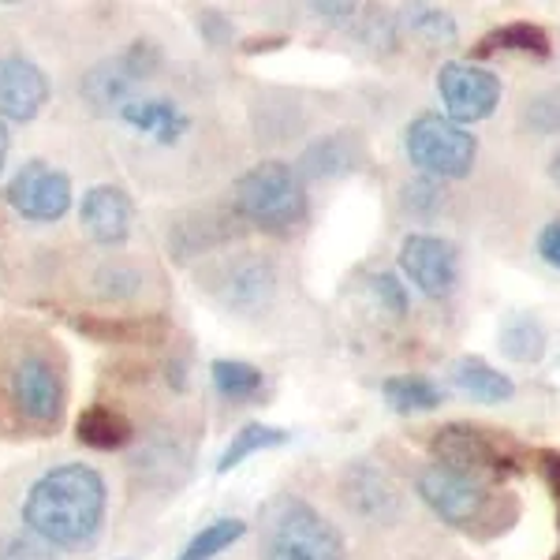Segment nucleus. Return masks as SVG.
Wrapping results in <instances>:
<instances>
[{"instance_id":"obj_27","label":"nucleus","mask_w":560,"mask_h":560,"mask_svg":"<svg viewBox=\"0 0 560 560\" xmlns=\"http://www.w3.org/2000/svg\"><path fill=\"white\" fill-rule=\"evenodd\" d=\"M366 490L359 482H351L348 478V504H363V497H370V504H366V516H393L396 512V493H393V486L385 482L377 471H370L366 467Z\"/></svg>"},{"instance_id":"obj_23","label":"nucleus","mask_w":560,"mask_h":560,"mask_svg":"<svg viewBox=\"0 0 560 560\" xmlns=\"http://www.w3.org/2000/svg\"><path fill=\"white\" fill-rule=\"evenodd\" d=\"M400 23L408 26L415 38H422L427 45H456L459 42V26L445 8L433 4H408L400 12Z\"/></svg>"},{"instance_id":"obj_5","label":"nucleus","mask_w":560,"mask_h":560,"mask_svg":"<svg viewBox=\"0 0 560 560\" xmlns=\"http://www.w3.org/2000/svg\"><path fill=\"white\" fill-rule=\"evenodd\" d=\"M404 150L411 165L430 179H464L475 168L478 139L445 113L415 116L404 131Z\"/></svg>"},{"instance_id":"obj_11","label":"nucleus","mask_w":560,"mask_h":560,"mask_svg":"<svg viewBox=\"0 0 560 560\" xmlns=\"http://www.w3.org/2000/svg\"><path fill=\"white\" fill-rule=\"evenodd\" d=\"M400 266L411 284L430 300H445L459 280L456 247L441 236H430V232H411L400 243Z\"/></svg>"},{"instance_id":"obj_21","label":"nucleus","mask_w":560,"mask_h":560,"mask_svg":"<svg viewBox=\"0 0 560 560\" xmlns=\"http://www.w3.org/2000/svg\"><path fill=\"white\" fill-rule=\"evenodd\" d=\"M210 377L217 385V393L224 400H236V404H247L266 388V374L258 366L243 363V359H213L210 363Z\"/></svg>"},{"instance_id":"obj_36","label":"nucleus","mask_w":560,"mask_h":560,"mask_svg":"<svg viewBox=\"0 0 560 560\" xmlns=\"http://www.w3.org/2000/svg\"><path fill=\"white\" fill-rule=\"evenodd\" d=\"M549 179H553V184L560 187V150L553 153V161H549Z\"/></svg>"},{"instance_id":"obj_24","label":"nucleus","mask_w":560,"mask_h":560,"mask_svg":"<svg viewBox=\"0 0 560 560\" xmlns=\"http://www.w3.org/2000/svg\"><path fill=\"white\" fill-rule=\"evenodd\" d=\"M247 535V523L236 520V516H224V520H213L206 523L198 535L187 541L184 553H179V560H213L217 553H224L229 546H236V541Z\"/></svg>"},{"instance_id":"obj_3","label":"nucleus","mask_w":560,"mask_h":560,"mask_svg":"<svg viewBox=\"0 0 560 560\" xmlns=\"http://www.w3.org/2000/svg\"><path fill=\"white\" fill-rule=\"evenodd\" d=\"M0 385H4L8 408L20 415V422H26V427L52 430L60 422V415H65V370H60L49 348L23 345L8 351L4 366H0Z\"/></svg>"},{"instance_id":"obj_19","label":"nucleus","mask_w":560,"mask_h":560,"mask_svg":"<svg viewBox=\"0 0 560 560\" xmlns=\"http://www.w3.org/2000/svg\"><path fill=\"white\" fill-rule=\"evenodd\" d=\"M292 441V433L280 427H266V422H247L240 433H232V441L224 445L221 459H217V475L236 471L243 459H250L255 453H266V448H280Z\"/></svg>"},{"instance_id":"obj_4","label":"nucleus","mask_w":560,"mask_h":560,"mask_svg":"<svg viewBox=\"0 0 560 560\" xmlns=\"http://www.w3.org/2000/svg\"><path fill=\"white\" fill-rule=\"evenodd\" d=\"M232 206L261 232H288L306 217L303 176L284 161H258L236 179Z\"/></svg>"},{"instance_id":"obj_29","label":"nucleus","mask_w":560,"mask_h":560,"mask_svg":"<svg viewBox=\"0 0 560 560\" xmlns=\"http://www.w3.org/2000/svg\"><path fill=\"white\" fill-rule=\"evenodd\" d=\"M370 295H374V303L382 306L385 314H393V318L408 314V292H404V284L393 273H370Z\"/></svg>"},{"instance_id":"obj_33","label":"nucleus","mask_w":560,"mask_h":560,"mask_svg":"<svg viewBox=\"0 0 560 560\" xmlns=\"http://www.w3.org/2000/svg\"><path fill=\"white\" fill-rule=\"evenodd\" d=\"M538 255L549 261L553 269H560V221H549L538 236Z\"/></svg>"},{"instance_id":"obj_15","label":"nucleus","mask_w":560,"mask_h":560,"mask_svg":"<svg viewBox=\"0 0 560 560\" xmlns=\"http://www.w3.org/2000/svg\"><path fill=\"white\" fill-rule=\"evenodd\" d=\"M359 158H363V147H359L355 131H332L325 139L311 142L306 153L300 158V176L311 179H332V176H348L351 168H359Z\"/></svg>"},{"instance_id":"obj_12","label":"nucleus","mask_w":560,"mask_h":560,"mask_svg":"<svg viewBox=\"0 0 560 560\" xmlns=\"http://www.w3.org/2000/svg\"><path fill=\"white\" fill-rule=\"evenodd\" d=\"M49 102V79L26 57H0V120L31 124Z\"/></svg>"},{"instance_id":"obj_28","label":"nucleus","mask_w":560,"mask_h":560,"mask_svg":"<svg viewBox=\"0 0 560 560\" xmlns=\"http://www.w3.org/2000/svg\"><path fill=\"white\" fill-rule=\"evenodd\" d=\"M527 124L538 135H557L560 131V90H541L527 102Z\"/></svg>"},{"instance_id":"obj_26","label":"nucleus","mask_w":560,"mask_h":560,"mask_svg":"<svg viewBox=\"0 0 560 560\" xmlns=\"http://www.w3.org/2000/svg\"><path fill=\"white\" fill-rule=\"evenodd\" d=\"M478 49L482 52L509 49V52H535V57H549V34L535 23H504V26H497L490 38H482Z\"/></svg>"},{"instance_id":"obj_10","label":"nucleus","mask_w":560,"mask_h":560,"mask_svg":"<svg viewBox=\"0 0 560 560\" xmlns=\"http://www.w3.org/2000/svg\"><path fill=\"white\" fill-rule=\"evenodd\" d=\"M8 202L26 221L52 224L71 210V179L49 161H26L8 184Z\"/></svg>"},{"instance_id":"obj_35","label":"nucleus","mask_w":560,"mask_h":560,"mask_svg":"<svg viewBox=\"0 0 560 560\" xmlns=\"http://www.w3.org/2000/svg\"><path fill=\"white\" fill-rule=\"evenodd\" d=\"M8 147H12V139H8V124H4V120H0V168H4Z\"/></svg>"},{"instance_id":"obj_9","label":"nucleus","mask_w":560,"mask_h":560,"mask_svg":"<svg viewBox=\"0 0 560 560\" xmlns=\"http://www.w3.org/2000/svg\"><path fill=\"white\" fill-rule=\"evenodd\" d=\"M161 65V52L153 42H131L124 52H116V57L102 60L97 68L86 71L83 79V94L90 105L97 108H108V105H128L131 102V90L142 83V79H150L153 71Z\"/></svg>"},{"instance_id":"obj_8","label":"nucleus","mask_w":560,"mask_h":560,"mask_svg":"<svg viewBox=\"0 0 560 560\" xmlns=\"http://www.w3.org/2000/svg\"><path fill=\"white\" fill-rule=\"evenodd\" d=\"M438 90L445 102V116L456 120L459 128L478 124L486 116H493V108L501 105V79L490 68L467 65V60H448L438 71Z\"/></svg>"},{"instance_id":"obj_30","label":"nucleus","mask_w":560,"mask_h":560,"mask_svg":"<svg viewBox=\"0 0 560 560\" xmlns=\"http://www.w3.org/2000/svg\"><path fill=\"white\" fill-rule=\"evenodd\" d=\"M0 560H57L49 541H42L38 535H8L0 538Z\"/></svg>"},{"instance_id":"obj_22","label":"nucleus","mask_w":560,"mask_h":560,"mask_svg":"<svg viewBox=\"0 0 560 560\" xmlns=\"http://www.w3.org/2000/svg\"><path fill=\"white\" fill-rule=\"evenodd\" d=\"M501 351L512 363H538L546 355V329L530 314H516L501 329Z\"/></svg>"},{"instance_id":"obj_32","label":"nucleus","mask_w":560,"mask_h":560,"mask_svg":"<svg viewBox=\"0 0 560 560\" xmlns=\"http://www.w3.org/2000/svg\"><path fill=\"white\" fill-rule=\"evenodd\" d=\"M311 12L325 23L337 26H355L359 23V4H311Z\"/></svg>"},{"instance_id":"obj_16","label":"nucleus","mask_w":560,"mask_h":560,"mask_svg":"<svg viewBox=\"0 0 560 560\" xmlns=\"http://www.w3.org/2000/svg\"><path fill=\"white\" fill-rule=\"evenodd\" d=\"M448 374H453V385L459 388V393L471 396V400H478V404H509L512 396H516L512 377L501 374V370H493L486 359H478V355L456 359V363L448 366Z\"/></svg>"},{"instance_id":"obj_6","label":"nucleus","mask_w":560,"mask_h":560,"mask_svg":"<svg viewBox=\"0 0 560 560\" xmlns=\"http://www.w3.org/2000/svg\"><path fill=\"white\" fill-rule=\"evenodd\" d=\"M433 464L456 467V471L475 475L482 482H497V478H509L520 471L516 456L509 453L504 441H497L486 430L459 427V422L438 430V438H433Z\"/></svg>"},{"instance_id":"obj_7","label":"nucleus","mask_w":560,"mask_h":560,"mask_svg":"<svg viewBox=\"0 0 560 560\" xmlns=\"http://www.w3.org/2000/svg\"><path fill=\"white\" fill-rule=\"evenodd\" d=\"M419 497L430 504L433 516H441L453 527H475V523L486 520L490 512V482L475 475H464L456 467L445 464H430L427 471L419 475Z\"/></svg>"},{"instance_id":"obj_31","label":"nucleus","mask_w":560,"mask_h":560,"mask_svg":"<svg viewBox=\"0 0 560 560\" xmlns=\"http://www.w3.org/2000/svg\"><path fill=\"white\" fill-rule=\"evenodd\" d=\"M404 206L415 210V213H438L441 206H445V191H441L438 179L419 176V179H411V184L404 187Z\"/></svg>"},{"instance_id":"obj_17","label":"nucleus","mask_w":560,"mask_h":560,"mask_svg":"<svg viewBox=\"0 0 560 560\" xmlns=\"http://www.w3.org/2000/svg\"><path fill=\"white\" fill-rule=\"evenodd\" d=\"M79 332L102 340V345H153L168 332L161 318H108V314H83L71 318Z\"/></svg>"},{"instance_id":"obj_25","label":"nucleus","mask_w":560,"mask_h":560,"mask_svg":"<svg viewBox=\"0 0 560 560\" xmlns=\"http://www.w3.org/2000/svg\"><path fill=\"white\" fill-rule=\"evenodd\" d=\"M269 295H273V269H269L266 261H247V266H240L229 280V303L243 306V311L261 306Z\"/></svg>"},{"instance_id":"obj_34","label":"nucleus","mask_w":560,"mask_h":560,"mask_svg":"<svg viewBox=\"0 0 560 560\" xmlns=\"http://www.w3.org/2000/svg\"><path fill=\"white\" fill-rule=\"evenodd\" d=\"M538 459H541V475H546L549 490H553L560 501V453H538Z\"/></svg>"},{"instance_id":"obj_2","label":"nucleus","mask_w":560,"mask_h":560,"mask_svg":"<svg viewBox=\"0 0 560 560\" xmlns=\"http://www.w3.org/2000/svg\"><path fill=\"white\" fill-rule=\"evenodd\" d=\"M345 535L303 497H277L261 509L258 560H345Z\"/></svg>"},{"instance_id":"obj_13","label":"nucleus","mask_w":560,"mask_h":560,"mask_svg":"<svg viewBox=\"0 0 560 560\" xmlns=\"http://www.w3.org/2000/svg\"><path fill=\"white\" fill-rule=\"evenodd\" d=\"M79 217H83V229L90 232V240L94 243H102V247H120V243L131 236L135 202L124 187L97 184L83 195Z\"/></svg>"},{"instance_id":"obj_1","label":"nucleus","mask_w":560,"mask_h":560,"mask_svg":"<svg viewBox=\"0 0 560 560\" xmlns=\"http://www.w3.org/2000/svg\"><path fill=\"white\" fill-rule=\"evenodd\" d=\"M105 478L86 464H60L26 490L23 523L31 535L57 546H83L105 520Z\"/></svg>"},{"instance_id":"obj_20","label":"nucleus","mask_w":560,"mask_h":560,"mask_svg":"<svg viewBox=\"0 0 560 560\" xmlns=\"http://www.w3.org/2000/svg\"><path fill=\"white\" fill-rule=\"evenodd\" d=\"M388 408L396 415H422V411H433L441 408V388L430 382V377H419V374H396L388 377L382 385Z\"/></svg>"},{"instance_id":"obj_18","label":"nucleus","mask_w":560,"mask_h":560,"mask_svg":"<svg viewBox=\"0 0 560 560\" xmlns=\"http://www.w3.org/2000/svg\"><path fill=\"white\" fill-rule=\"evenodd\" d=\"M131 422L124 419L116 408L108 404H90V408L75 419V438L83 445L97 448V453H113V448H124L131 441Z\"/></svg>"},{"instance_id":"obj_14","label":"nucleus","mask_w":560,"mask_h":560,"mask_svg":"<svg viewBox=\"0 0 560 560\" xmlns=\"http://www.w3.org/2000/svg\"><path fill=\"white\" fill-rule=\"evenodd\" d=\"M120 116L128 128H135L139 135H150L161 147H173V142L184 139L187 128H191L184 108L176 102H165V97H142V102L131 97V102L120 108Z\"/></svg>"}]
</instances>
